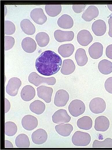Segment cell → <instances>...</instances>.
I'll return each mask as SVG.
<instances>
[{
  "label": "cell",
  "instance_id": "obj_1",
  "mask_svg": "<svg viewBox=\"0 0 112 150\" xmlns=\"http://www.w3.org/2000/svg\"><path fill=\"white\" fill-rule=\"evenodd\" d=\"M62 64L60 57L54 52L46 50L42 52L37 59L35 68L41 74L49 76L56 73Z\"/></svg>",
  "mask_w": 112,
  "mask_h": 150
},
{
  "label": "cell",
  "instance_id": "obj_2",
  "mask_svg": "<svg viewBox=\"0 0 112 150\" xmlns=\"http://www.w3.org/2000/svg\"><path fill=\"white\" fill-rule=\"evenodd\" d=\"M28 80L30 83L36 87H38L42 83L53 85L56 82V80L54 77H44L40 76L35 72H32L30 74L28 77Z\"/></svg>",
  "mask_w": 112,
  "mask_h": 150
},
{
  "label": "cell",
  "instance_id": "obj_3",
  "mask_svg": "<svg viewBox=\"0 0 112 150\" xmlns=\"http://www.w3.org/2000/svg\"><path fill=\"white\" fill-rule=\"evenodd\" d=\"M71 140L72 143L75 146H86L90 143L91 138L88 133L77 131L73 135Z\"/></svg>",
  "mask_w": 112,
  "mask_h": 150
},
{
  "label": "cell",
  "instance_id": "obj_4",
  "mask_svg": "<svg viewBox=\"0 0 112 150\" xmlns=\"http://www.w3.org/2000/svg\"><path fill=\"white\" fill-rule=\"evenodd\" d=\"M85 106L83 102L79 99L73 100L68 106L70 113L75 117L82 114L85 111Z\"/></svg>",
  "mask_w": 112,
  "mask_h": 150
},
{
  "label": "cell",
  "instance_id": "obj_5",
  "mask_svg": "<svg viewBox=\"0 0 112 150\" xmlns=\"http://www.w3.org/2000/svg\"><path fill=\"white\" fill-rule=\"evenodd\" d=\"M106 106L105 101L100 97L93 98L89 104V108L91 111L95 114L103 112L106 109Z\"/></svg>",
  "mask_w": 112,
  "mask_h": 150
},
{
  "label": "cell",
  "instance_id": "obj_6",
  "mask_svg": "<svg viewBox=\"0 0 112 150\" xmlns=\"http://www.w3.org/2000/svg\"><path fill=\"white\" fill-rule=\"evenodd\" d=\"M21 85V82L19 79L17 77L11 78L8 81L6 86V92L11 96H15L17 94Z\"/></svg>",
  "mask_w": 112,
  "mask_h": 150
},
{
  "label": "cell",
  "instance_id": "obj_7",
  "mask_svg": "<svg viewBox=\"0 0 112 150\" xmlns=\"http://www.w3.org/2000/svg\"><path fill=\"white\" fill-rule=\"evenodd\" d=\"M52 117L53 122L56 124L68 123L71 119L66 110L63 109H60L56 111Z\"/></svg>",
  "mask_w": 112,
  "mask_h": 150
},
{
  "label": "cell",
  "instance_id": "obj_8",
  "mask_svg": "<svg viewBox=\"0 0 112 150\" xmlns=\"http://www.w3.org/2000/svg\"><path fill=\"white\" fill-rule=\"evenodd\" d=\"M69 98L68 92L65 90L61 89L56 92L54 100V104L58 107H62L65 106Z\"/></svg>",
  "mask_w": 112,
  "mask_h": 150
},
{
  "label": "cell",
  "instance_id": "obj_9",
  "mask_svg": "<svg viewBox=\"0 0 112 150\" xmlns=\"http://www.w3.org/2000/svg\"><path fill=\"white\" fill-rule=\"evenodd\" d=\"M21 123L22 127L28 131H31L37 127L38 125V121L37 119L34 116L28 114L23 117Z\"/></svg>",
  "mask_w": 112,
  "mask_h": 150
},
{
  "label": "cell",
  "instance_id": "obj_10",
  "mask_svg": "<svg viewBox=\"0 0 112 150\" xmlns=\"http://www.w3.org/2000/svg\"><path fill=\"white\" fill-rule=\"evenodd\" d=\"M38 97L43 100L46 103H49L51 100L53 89L45 86H40L37 88Z\"/></svg>",
  "mask_w": 112,
  "mask_h": 150
},
{
  "label": "cell",
  "instance_id": "obj_11",
  "mask_svg": "<svg viewBox=\"0 0 112 150\" xmlns=\"http://www.w3.org/2000/svg\"><path fill=\"white\" fill-rule=\"evenodd\" d=\"M30 17L36 24L42 25L47 20V17L45 14L43 9L41 8H35L30 13Z\"/></svg>",
  "mask_w": 112,
  "mask_h": 150
},
{
  "label": "cell",
  "instance_id": "obj_12",
  "mask_svg": "<svg viewBox=\"0 0 112 150\" xmlns=\"http://www.w3.org/2000/svg\"><path fill=\"white\" fill-rule=\"evenodd\" d=\"M48 138V134L46 131L39 128L34 131L31 135L32 141L34 144L40 145L46 142Z\"/></svg>",
  "mask_w": 112,
  "mask_h": 150
},
{
  "label": "cell",
  "instance_id": "obj_13",
  "mask_svg": "<svg viewBox=\"0 0 112 150\" xmlns=\"http://www.w3.org/2000/svg\"><path fill=\"white\" fill-rule=\"evenodd\" d=\"M55 39L59 42L72 40L74 36V33L72 31H64L60 29L55 31L54 33Z\"/></svg>",
  "mask_w": 112,
  "mask_h": 150
},
{
  "label": "cell",
  "instance_id": "obj_14",
  "mask_svg": "<svg viewBox=\"0 0 112 150\" xmlns=\"http://www.w3.org/2000/svg\"><path fill=\"white\" fill-rule=\"evenodd\" d=\"M110 122L108 119L104 116H100L95 120L94 128L98 131L104 132L109 128Z\"/></svg>",
  "mask_w": 112,
  "mask_h": 150
},
{
  "label": "cell",
  "instance_id": "obj_15",
  "mask_svg": "<svg viewBox=\"0 0 112 150\" xmlns=\"http://www.w3.org/2000/svg\"><path fill=\"white\" fill-rule=\"evenodd\" d=\"M77 40L81 45L86 46L93 40V37L90 32L86 29L80 31L78 33Z\"/></svg>",
  "mask_w": 112,
  "mask_h": 150
},
{
  "label": "cell",
  "instance_id": "obj_16",
  "mask_svg": "<svg viewBox=\"0 0 112 150\" xmlns=\"http://www.w3.org/2000/svg\"><path fill=\"white\" fill-rule=\"evenodd\" d=\"M103 47L102 44L99 42H95L89 48L88 53L90 57L94 59H97L102 55Z\"/></svg>",
  "mask_w": 112,
  "mask_h": 150
},
{
  "label": "cell",
  "instance_id": "obj_17",
  "mask_svg": "<svg viewBox=\"0 0 112 150\" xmlns=\"http://www.w3.org/2000/svg\"><path fill=\"white\" fill-rule=\"evenodd\" d=\"M92 29L94 34L97 36H101L104 34L106 29L105 22L99 19L95 21L92 25Z\"/></svg>",
  "mask_w": 112,
  "mask_h": 150
},
{
  "label": "cell",
  "instance_id": "obj_18",
  "mask_svg": "<svg viewBox=\"0 0 112 150\" xmlns=\"http://www.w3.org/2000/svg\"><path fill=\"white\" fill-rule=\"evenodd\" d=\"M99 14L98 8L94 5H91L83 13L82 17L85 21L90 22L97 17Z\"/></svg>",
  "mask_w": 112,
  "mask_h": 150
},
{
  "label": "cell",
  "instance_id": "obj_19",
  "mask_svg": "<svg viewBox=\"0 0 112 150\" xmlns=\"http://www.w3.org/2000/svg\"><path fill=\"white\" fill-rule=\"evenodd\" d=\"M22 99L25 101H29L32 99L35 95V89L32 86L27 85L22 89L20 93Z\"/></svg>",
  "mask_w": 112,
  "mask_h": 150
},
{
  "label": "cell",
  "instance_id": "obj_20",
  "mask_svg": "<svg viewBox=\"0 0 112 150\" xmlns=\"http://www.w3.org/2000/svg\"><path fill=\"white\" fill-rule=\"evenodd\" d=\"M21 45L24 50L28 53L33 52L37 48V44L35 41L30 37H26L23 39Z\"/></svg>",
  "mask_w": 112,
  "mask_h": 150
},
{
  "label": "cell",
  "instance_id": "obj_21",
  "mask_svg": "<svg viewBox=\"0 0 112 150\" xmlns=\"http://www.w3.org/2000/svg\"><path fill=\"white\" fill-rule=\"evenodd\" d=\"M57 24L58 26L62 28L69 29L73 27L74 22L70 16L64 14L59 18L57 21Z\"/></svg>",
  "mask_w": 112,
  "mask_h": 150
},
{
  "label": "cell",
  "instance_id": "obj_22",
  "mask_svg": "<svg viewBox=\"0 0 112 150\" xmlns=\"http://www.w3.org/2000/svg\"><path fill=\"white\" fill-rule=\"evenodd\" d=\"M55 129L57 133L63 137L69 136L73 130V126L69 123H61L56 125Z\"/></svg>",
  "mask_w": 112,
  "mask_h": 150
},
{
  "label": "cell",
  "instance_id": "obj_23",
  "mask_svg": "<svg viewBox=\"0 0 112 150\" xmlns=\"http://www.w3.org/2000/svg\"><path fill=\"white\" fill-rule=\"evenodd\" d=\"M20 25L23 31L28 35H32L35 32L34 25L28 19L23 20L20 22Z\"/></svg>",
  "mask_w": 112,
  "mask_h": 150
},
{
  "label": "cell",
  "instance_id": "obj_24",
  "mask_svg": "<svg viewBox=\"0 0 112 150\" xmlns=\"http://www.w3.org/2000/svg\"><path fill=\"white\" fill-rule=\"evenodd\" d=\"M75 69V65L72 60L69 59H65L63 62L61 72L64 75H69L73 73Z\"/></svg>",
  "mask_w": 112,
  "mask_h": 150
},
{
  "label": "cell",
  "instance_id": "obj_25",
  "mask_svg": "<svg viewBox=\"0 0 112 150\" xmlns=\"http://www.w3.org/2000/svg\"><path fill=\"white\" fill-rule=\"evenodd\" d=\"M46 106L43 102L36 100L30 105L29 108L32 112L37 115H40L45 111Z\"/></svg>",
  "mask_w": 112,
  "mask_h": 150
},
{
  "label": "cell",
  "instance_id": "obj_26",
  "mask_svg": "<svg viewBox=\"0 0 112 150\" xmlns=\"http://www.w3.org/2000/svg\"><path fill=\"white\" fill-rule=\"evenodd\" d=\"M74 47L71 43L65 44L60 46L58 49L59 53L63 57H68L73 54Z\"/></svg>",
  "mask_w": 112,
  "mask_h": 150
},
{
  "label": "cell",
  "instance_id": "obj_27",
  "mask_svg": "<svg viewBox=\"0 0 112 150\" xmlns=\"http://www.w3.org/2000/svg\"><path fill=\"white\" fill-rule=\"evenodd\" d=\"M75 58L77 65L80 66H84L88 61L86 51L82 48L77 50L75 54Z\"/></svg>",
  "mask_w": 112,
  "mask_h": 150
},
{
  "label": "cell",
  "instance_id": "obj_28",
  "mask_svg": "<svg viewBox=\"0 0 112 150\" xmlns=\"http://www.w3.org/2000/svg\"><path fill=\"white\" fill-rule=\"evenodd\" d=\"M77 124L80 129L88 130L92 127L93 121L91 118L88 116H84L77 121Z\"/></svg>",
  "mask_w": 112,
  "mask_h": 150
},
{
  "label": "cell",
  "instance_id": "obj_29",
  "mask_svg": "<svg viewBox=\"0 0 112 150\" xmlns=\"http://www.w3.org/2000/svg\"><path fill=\"white\" fill-rule=\"evenodd\" d=\"M15 144L18 148H28L30 147V143L28 136L24 133L18 135L15 140Z\"/></svg>",
  "mask_w": 112,
  "mask_h": 150
},
{
  "label": "cell",
  "instance_id": "obj_30",
  "mask_svg": "<svg viewBox=\"0 0 112 150\" xmlns=\"http://www.w3.org/2000/svg\"><path fill=\"white\" fill-rule=\"evenodd\" d=\"M100 72L104 75H108L112 72V63L106 59L101 60L98 64Z\"/></svg>",
  "mask_w": 112,
  "mask_h": 150
},
{
  "label": "cell",
  "instance_id": "obj_31",
  "mask_svg": "<svg viewBox=\"0 0 112 150\" xmlns=\"http://www.w3.org/2000/svg\"><path fill=\"white\" fill-rule=\"evenodd\" d=\"M45 10L47 14L51 17H55L58 15L61 12L62 7L61 5H46Z\"/></svg>",
  "mask_w": 112,
  "mask_h": 150
},
{
  "label": "cell",
  "instance_id": "obj_32",
  "mask_svg": "<svg viewBox=\"0 0 112 150\" xmlns=\"http://www.w3.org/2000/svg\"><path fill=\"white\" fill-rule=\"evenodd\" d=\"M35 38L38 45L41 47L46 46L50 41L49 35L44 32L38 33L36 35Z\"/></svg>",
  "mask_w": 112,
  "mask_h": 150
},
{
  "label": "cell",
  "instance_id": "obj_33",
  "mask_svg": "<svg viewBox=\"0 0 112 150\" xmlns=\"http://www.w3.org/2000/svg\"><path fill=\"white\" fill-rule=\"evenodd\" d=\"M17 130V127L16 124L11 121L6 122L5 123V133L8 136L15 135Z\"/></svg>",
  "mask_w": 112,
  "mask_h": 150
},
{
  "label": "cell",
  "instance_id": "obj_34",
  "mask_svg": "<svg viewBox=\"0 0 112 150\" xmlns=\"http://www.w3.org/2000/svg\"><path fill=\"white\" fill-rule=\"evenodd\" d=\"M93 148H112V139L107 138L104 141H100L95 140L93 144Z\"/></svg>",
  "mask_w": 112,
  "mask_h": 150
},
{
  "label": "cell",
  "instance_id": "obj_35",
  "mask_svg": "<svg viewBox=\"0 0 112 150\" xmlns=\"http://www.w3.org/2000/svg\"><path fill=\"white\" fill-rule=\"evenodd\" d=\"M15 25L13 22L8 20L5 21V34L7 35H12L15 33Z\"/></svg>",
  "mask_w": 112,
  "mask_h": 150
},
{
  "label": "cell",
  "instance_id": "obj_36",
  "mask_svg": "<svg viewBox=\"0 0 112 150\" xmlns=\"http://www.w3.org/2000/svg\"><path fill=\"white\" fill-rule=\"evenodd\" d=\"M5 50L7 51L12 48L15 43L14 38L10 36H5Z\"/></svg>",
  "mask_w": 112,
  "mask_h": 150
},
{
  "label": "cell",
  "instance_id": "obj_37",
  "mask_svg": "<svg viewBox=\"0 0 112 150\" xmlns=\"http://www.w3.org/2000/svg\"><path fill=\"white\" fill-rule=\"evenodd\" d=\"M104 87L108 92L112 94V77H109L106 80Z\"/></svg>",
  "mask_w": 112,
  "mask_h": 150
},
{
  "label": "cell",
  "instance_id": "obj_38",
  "mask_svg": "<svg viewBox=\"0 0 112 150\" xmlns=\"http://www.w3.org/2000/svg\"><path fill=\"white\" fill-rule=\"evenodd\" d=\"M86 6V5H73L72 8L74 12L79 13L84 10Z\"/></svg>",
  "mask_w": 112,
  "mask_h": 150
},
{
  "label": "cell",
  "instance_id": "obj_39",
  "mask_svg": "<svg viewBox=\"0 0 112 150\" xmlns=\"http://www.w3.org/2000/svg\"><path fill=\"white\" fill-rule=\"evenodd\" d=\"M106 54L107 57L112 59V44L109 45L106 47Z\"/></svg>",
  "mask_w": 112,
  "mask_h": 150
},
{
  "label": "cell",
  "instance_id": "obj_40",
  "mask_svg": "<svg viewBox=\"0 0 112 150\" xmlns=\"http://www.w3.org/2000/svg\"><path fill=\"white\" fill-rule=\"evenodd\" d=\"M10 108V104L9 101L6 98H5V113H7Z\"/></svg>",
  "mask_w": 112,
  "mask_h": 150
},
{
  "label": "cell",
  "instance_id": "obj_41",
  "mask_svg": "<svg viewBox=\"0 0 112 150\" xmlns=\"http://www.w3.org/2000/svg\"><path fill=\"white\" fill-rule=\"evenodd\" d=\"M108 22L109 26L108 34L110 37H112V16L109 19Z\"/></svg>",
  "mask_w": 112,
  "mask_h": 150
},
{
  "label": "cell",
  "instance_id": "obj_42",
  "mask_svg": "<svg viewBox=\"0 0 112 150\" xmlns=\"http://www.w3.org/2000/svg\"><path fill=\"white\" fill-rule=\"evenodd\" d=\"M5 148H12L13 147V144L8 140H6L5 141Z\"/></svg>",
  "mask_w": 112,
  "mask_h": 150
},
{
  "label": "cell",
  "instance_id": "obj_43",
  "mask_svg": "<svg viewBox=\"0 0 112 150\" xmlns=\"http://www.w3.org/2000/svg\"><path fill=\"white\" fill-rule=\"evenodd\" d=\"M107 6L109 10L112 12V5H107Z\"/></svg>",
  "mask_w": 112,
  "mask_h": 150
}]
</instances>
